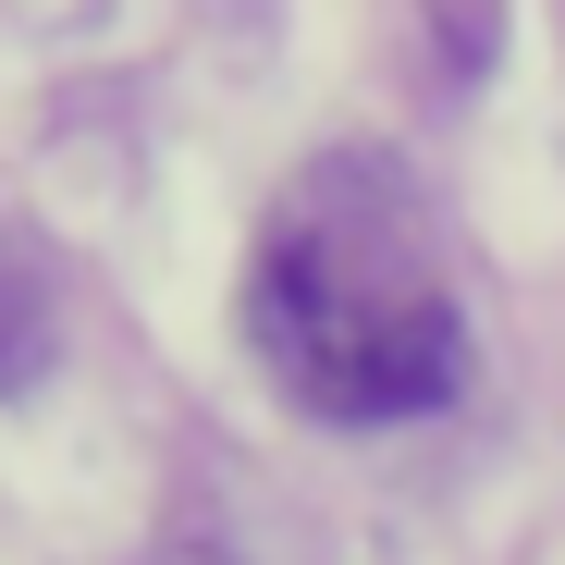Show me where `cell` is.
<instances>
[{"label":"cell","mask_w":565,"mask_h":565,"mask_svg":"<svg viewBox=\"0 0 565 565\" xmlns=\"http://www.w3.org/2000/svg\"><path fill=\"white\" fill-rule=\"evenodd\" d=\"M246 344L270 356V382L308 418L382 430L430 418L467 382V320L418 258H382L332 222H282L246 270Z\"/></svg>","instance_id":"obj_1"},{"label":"cell","mask_w":565,"mask_h":565,"mask_svg":"<svg viewBox=\"0 0 565 565\" xmlns=\"http://www.w3.org/2000/svg\"><path fill=\"white\" fill-rule=\"evenodd\" d=\"M38 369H50V296H38L25 258H0V394L38 382Z\"/></svg>","instance_id":"obj_2"},{"label":"cell","mask_w":565,"mask_h":565,"mask_svg":"<svg viewBox=\"0 0 565 565\" xmlns=\"http://www.w3.org/2000/svg\"><path fill=\"white\" fill-rule=\"evenodd\" d=\"M430 13H443V38L467 50V74H492L480 50H492V0H430Z\"/></svg>","instance_id":"obj_3"}]
</instances>
